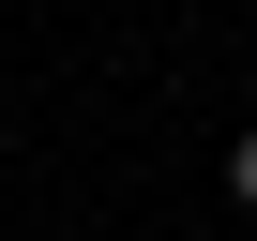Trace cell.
<instances>
[{"label":"cell","mask_w":257,"mask_h":241,"mask_svg":"<svg viewBox=\"0 0 257 241\" xmlns=\"http://www.w3.org/2000/svg\"><path fill=\"white\" fill-rule=\"evenodd\" d=\"M227 181H242V211H257V120H242V151H227Z\"/></svg>","instance_id":"cell-1"}]
</instances>
